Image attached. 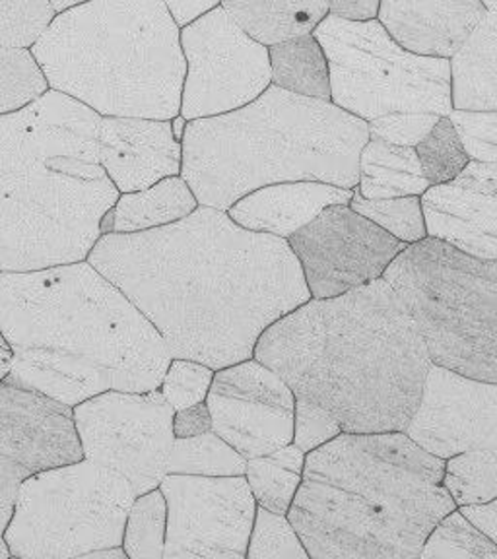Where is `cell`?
<instances>
[{"mask_svg": "<svg viewBox=\"0 0 497 559\" xmlns=\"http://www.w3.org/2000/svg\"><path fill=\"white\" fill-rule=\"evenodd\" d=\"M12 558V554H10L9 544L4 540V534H0V559H9Z\"/></svg>", "mask_w": 497, "mask_h": 559, "instance_id": "c3c4849f", "label": "cell"}, {"mask_svg": "<svg viewBox=\"0 0 497 559\" xmlns=\"http://www.w3.org/2000/svg\"><path fill=\"white\" fill-rule=\"evenodd\" d=\"M488 9H492V7H497V0H482Z\"/></svg>", "mask_w": 497, "mask_h": 559, "instance_id": "681fc988", "label": "cell"}, {"mask_svg": "<svg viewBox=\"0 0 497 559\" xmlns=\"http://www.w3.org/2000/svg\"><path fill=\"white\" fill-rule=\"evenodd\" d=\"M379 7L381 0H331L329 14L352 22H367L376 20Z\"/></svg>", "mask_w": 497, "mask_h": 559, "instance_id": "b9f144b4", "label": "cell"}, {"mask_svg": "<svg viewBox=\"0 0 497 559\" xmlns=\"http://www.w3.org/2000/svg\"><path fill=\"white\" fill-rule=\"evenodd\" d=\"M247 459L212 429L194 437H175L167 474L245 476Z\"/></svg>", "mask_w": 497, "mask_h": 559, "instance_id": "83f0119b", "label": "cell"}, {"mask_svg": "<svg viewBox=\"0 0 497 559\" xmlns=\"http://www.w3.org/2000/svg\"><path fill=\"white\" fill-rule=\"evenodd\" d=\"M354 189L319 181H289L261 187L245 194L227 210L236 224L271 236L289 239L327 206L350 204Z\"/></svg>", "mask_w": 497, "mask_h": 559, "instance_id": "44dd1931", "label": "cell"}, {"mask_svg": "<svg viewBox=\"0 0 497 559\" xmlns=\"http://www.w3.org/2000/svg\"><path fill=\"white\" fill-rule=\"evenodd\" d=\"M55 16L49 0H0V45L29 49Z\"/></svg>", "mask_w": 497, "mask_h": 559, "instance_id": "d590c367", "label": "cell"}, {"mask_svg": "<svg viewBox=\"0 0 497 559\" xmlns=\"http://www.w3.org/2000/svg\"><path fill=\"white\" fill-rule=\"evenodd\" d=\"M174 121H175V124H174L175 136H181V139H184V132H185L184 127H187V121H185V119H184V117H181V115H179V117H175Z\"/></svg>", "mask_w": 497, "mask_h": 559, "instance_id": "7dc6e473", "label": "cell"}, {"mask_svg": "<svg viewBox=\"0 0 497 559\" xmlns=\"http://www.w3.org/2000/svg\"><path fill=\"white\" fill-rule=\"evenodd\" d=\"M253 358L296 399L331 412L342 433L406 431L434 366L411 309L384 278L311 297L262 332Z\"/></svg>", "mask_w": 497, "mask_h": 559, "instance_id": "7a4b0ae2", "label": "cell"}, {"mask_svg": "<svg viewBox=\"0 0 497 559\" xmlns=\"http://www.w3.org/2000/svg\"><path fill=\"white\" fill-rule=\"evenodd\" d=\"M99 121L51 87L0 115V272L87 261L121 197L99 164Z\"/></svg>", "mask_w": 497, "mask_h": 559, "instance_id": "277c9868", "label": "cell"}, {"mask_svg": "<svg viewBox=\"0 0 497 559\" xmlns=\"http://www.w3.org/2000/svg\"><path fill=\"white\" fill-rule=\"evenodd\" d=\"M164 559H245L257 501L245 476L167 474Z\"/></svg>", "mask_w": 497, "mask_h": 559, "instance_id": "4fadbf2b", "label": "cell"}, {"mask_svg": "<svg viewBox=\"0 0 497 559\" xmlns=\"http://www.w3.org/2000/svg\"><path fill=\"white\" fill-rule=\"evenodd\" d=\"M443 472L446 459L404 431L341 433L306 454L289 523L309 558H419L457 509Z\"/></svg>", "mask_w": 497, "mask_h": 559, "instance_id": "5b68a950", "label": "cell"}, {"mask_svg": "<svg viewBox=\"0 0 497 559\" xmlns=\"http://www.w3.org/2000/svg\"><path fill=\"white\" fill-rule=\"evenodd\" d=\"M350 209L383 227L391 236L406 245L418 243L428 237V227L424 218V209L419 197H399V199H366L358 187H354V197Z\"/></svg>", "mask_w": 497, "mask_h": 559, "instance_id": "d6a6232c", "label": "cell"}, {"mask_svg": "<svg viewBox=\"0 0 497 559\" xmlns=\"http://www.w3.org/2000/svg\"><path fill=\"white\" fill-rule=\"evenodd\" d=\"M269 55L272 84L292 94L331 102L329 61L313 34L272 45Z\"/></svg>", "mask_w": 497, "mask_h": 559, "instance_id": "d4e9b609", "label": "cell"}, {"mask_svg": "<svg viewBox=\"0 0 497 559\" xmlns=\"http://www.w3.org/2000/svg\"><path fill=\"white\" fill-rule=\"evenodd\" d=\"M127 559V551L122 546L117 548H105V550L92 551L84 559Z\"/></svg>", "mask_w": 497, "mask_h": 559, "instance_id": "f6af8a7d", "label": "cell"}, {"mask_svg": "<svg viewBox=\"0 0 497 559\" xmlns=\"http://www.w3.org/2000/svg\"><path fill=\"white\" fill-rule=\"evenodd\" d=\"M212 431V416H210L206 401L199 402L194 406L175 412V437H194Z\"/></svg>", "mask_w": 497, "mask_h": 559, "instance_id": "ab89813d", "label": "cell"}, {"mask_svg": "<svg viewBox=\"0 0 497 559\" xmlns=\"http://www.w3.org/2000/svg\"><path fill=\"white\" fill-rule=\"evenodd\" d=\"M306 453L289 443L279 451L247 461L245 478L253 491L257 506L279 515H288L292 501L304 480Z\"/></svg>", "mask_w": 497, "mask_h": 559, "instance_id": "4316f807", "label": "cell"}, {"mask_svg": "<svg viewBox=\"0 0 497 559\" xmlns=\"http://www.w3.org/2000/svg\"><path fill=\"white\" fill-rule=\"evenodd\" d=\"M341 433L342 426L331 412L307 399H296L294 445L299 447L306 454L311 453L317 447L329 443Z\"/></svg>", "mask_w": 497, "mask_h": 559, "instance_id": "f35d334b", "label": "cell"}, {"mask_svg": "<svg viewBox=\"0 0 497 559\" xmlns=\"http://www.w3.org/2000/svg\"><path fill=\"white\" fill-rule=\"evenodd\" d=\"M174 416L159 389L105 391L74 406L84 459L121 472L137 498L159 488L167 476Z\"/></svg>", "mask_w": 497, "mask_h": 559, "instance_id": "8fae6325", "label": "cell"}, {"mask_svg": "<svg viewBox=\"0 0 497 559\" xmlns=\"http://www.w3.org/2000/svg\"><path fill=\"white\" fill-rule=\"evenodd\" d=\"M86 2H90V0H49V4L57 14H62V12L80 7V4H86Z\"/></svg>", "mask_w": 497, "mask_h": 559, "instance_id": "bcb514c9", "label": "cell"}, {"mask_svg": "<svg viewBox=\"0 0 497 559\" xmlns=\"http://www.w3.org/2000/svg\"><path fill=\"white\" fill-rule=\"evenodd\" d=\"M247 558L307 559L309 554L294 524L289 523L288 515H279L264 507H257Z\"/></svg>", "mask_w": 497, "mask_h": 559, "instance_id": "e575fe53", "label": "cell"}, {"mask_svg": "<svg viewBox=\"0 0 497 559\" xmlns=\"http://www.w3.org/2000/svg\"><path fill=\"white\" fill-rule=\"evenodd\" d=\"M447 117L453 122L471 159L484 162V164H497V109L494 111L453 109Z\"/></svg>", "mask_w": 497, "mask_h": 559, "instance_id": "74e56055", "label": "cell"}, {"mask_svg": "<svg viewBox=\"0 0 497 559\" xmlns=\"http://www.w3.org/2000/svg\"><path fill=\"white\" fill-rule=\"evenodd\" d=\"M463 511V515L476 524L482 533L488 534L492 542L497 546V498L489 503L482 506H464L459 507Z\"/></svg>", "mask_w": 497, "mask_h": 559, "instance_id": "7bdbcfd3", "label": "cell"}, {"mask_svg": "<svg viewBox=\"0 0 497 559\" xmlns=\"http://www.w3.org/2000/svg\"><path fill=\"white\" fill-rule=\"evenodd\" d=\"M222 7L245 34L264 47L313 34L317 27L296 0H222Z\"/></svg>", "mask_w": 497, "mask_h": 559, "instance_id": "484cf974", "label": "cell"}, {"mask_svg": "<svg viewBox=\"0 0 497 559\" xmlns=\"http://www.w3.org/2000/svg\"><path fill=\"white\" fill-rule=\"evenodd\" d=\"M419 201L428 237L497 261V164L471 159L453 181L429 187Z\"/></svg>", "mask_w": 497, "mask_h": 559, "instance_id": "ac0fdd59", "label": "cell"}, {"mask_svg": "<svg viewBox=\"0 0 497 559\" xmlns=\"http://www.w3.org/2000/svg\"><path fill=\"white\" fill-rule=\"evenodd\" d=\"M47 90L49 82L32 49L0 45V115L26 107Z\"/></svg>", "mask_w": 497, "mask_h": 559, "instance_id": "1f68e13d", "label": "cell"}, {"mask_svg": "<svg viewBox=\"0 0 497 559\" xmlns=\"http://www.w3.org/2000/svg\"><path fill=\"white\" fill-rule=\"evenodd\" d=\"M51 90L102 117L181 115V27L164 0H90L52 17L32 47Z\"/></svg>", "mask_w": 497, "mask_h": 559, "instance_id": "52a82bcc", "label": "cell"}, {"mask_svg": "<svg viewBox=\"0 0 497 559\" xmlns=\"http://www.w3.org/2000/svg\"><path fill=\"white\" fill-rule=\"evenodd\" d=\"M82 459L72 406L9 381L0 383V534L27 478Z\"/></svg>", "mask_w": 497, "mask_h": 559, "instance_id": "5bb4252c", "label": "cell"}, {"mask_svg": "<svg viewBox=\"0 0 497 559\" xmlns=\"http://www.w3.org/2000/svg\"><path fill=\"white\" fill-rule=\"evenodd\" d=\"M137 498L121 472L82 459L27 478L4 531L12 558H86L122 546Z\"/></svg>", "mask_w": 497, "mask_h": 559, "instance_id": "30bf717a", "label": "cell"}, {"mask_svg": "<svg viewBox=\"0 0 497 559\" xmlns=\"http://www.w3.org/2000/svg\"><path fill=\"white\" fill-rule=\"evenodd\" d=\"M214 369L194 359L171 358L159 391L175 412L206 401Z\"/></svg>", "mask_w": 497, "mask_h": 559, "instance_id": "8d00e7d4", "label": "cell"}, {"mask_svg": "<svg viewBox=\"0 0 497 559\" xmlns=\"http://www.w3.org/2000/svg\"><path fill=\"white\" fill-rule=\"evenodd\" d=\"M4 381L76 406L105 391L159 389L171 354L156 326L87 261L0 272Z\"/></svg>", "mask_w": 497, "mask_h": 559, "instance_id": "3957f363", "label": "cell"}, {"mask_svg": "<svg viewBox=\"0 0 497 559\" xmlns=\"http://www.w3.org/2000/svg\"><path fill=\"white\" fill-rule=\"evenodd\" d=\"M181 117H216L251 104L272 84L269 47L255 41L220 4L181 29Z\"/></svg>", "mask_w": 497, "mask_h": 559, "instance_id": "7c38bea8", "label": "cell"}, {"mask_svg": "<svg viewBox=\"0 0 497 559\" xmlns=\"http://www.w3.org/2000/svg\"><path fill=\"white\" fill-rule=\"evenodd\" d=\"M97 156L121 194L181 175L184 166V146L171 121L142 117H102Z\"/></svg>", "mask_w": 497, "mask_h": 559, "instance_id": "d6986e66", "label": "cell"}, {"mask_svg": "<svg viewBox=\"0 0 497 559\" xmlns=\"http://www.w3.org/2000/svg\"><path fill=\"white\" fill-rule=\"evenodd\" d=\"M358 191L366 199L422 197L429 183L416 148L369 136L359 154Z\"/></svg>", "mask_w": 497, "mask_h": 559, "instance_id": "603a6c76", "label": "cell"}, {"mask_svg": "<svg viewBox=\"0 0 497 559\" xmlns=\"http://www.w3.org/2000/svg\"><path fill=\"white\" fill-rule=\"evenodd\" d=\"M411 309L436 366L497 383V261L426 237L384 271Z\"/></svg>", "mask_w": 497, "mask_h": 559, "instance_id": "9c48e42d", "label": "cell"}, {"mask_svg": "<svg viewBox=\"0 0 497 559\" xmlns=\"http://www.w3.org/2000/svg\"><path fill=\"white\" fill-rule=\"evenodd\" d=\"M449 61L454 109H497V7L488 9L486 17Z\"/></svg>", "mask_w": 497, "mask_h": 559, "instance_id": "7402d4cb", "label": "cell"}, {"mask_svg": "<svg viewBox=\"0 0 497 559\" xmlns=\"http://www.w3.org/2000/svg\"><path fill=\"white\" fill-rule=\"evenodd\" d=\"M367 140L364 119L271 84L236 111L187 122L181 177L199 204L224 212L267 185L319 181L354 189Z\"/></svg>", "mask_w": 497, "mask_h": 559, "instance_id": "8992f818", "label": "cell"}, {"mask_svg": "<svg viewBox=\"0 0 497 559\" xmlns=\"http://www.w3.org/2000/svg\"><path fill=\"white\" fill-rule=\"evenodd\" d=\"M315 299L342 296L383 278L409 245L371 219L332 204L288 239Z\"/></svg>", "mask_w": 497, "mask_h": 559, "instance_id": "9a60e30c", "label": "cell"}, {"mask_svg": "<svg viewBox=\"0 0 497 559\" xmlns=\"http://www.w3.org/2000/svg\"><path fill=\"white\" fill-rule=\"evenodd\" d=\"M443 486L457 507L482 506L497 498V454L466 451L446 461Z\"/></svg>", "mask_w": 497, "mask_h": 559, "instance_id": "f546056e", "label": "cell"}, {"mask_svg": "<svg viewBox=\"0 0 497 559\" xmlns=\"http://www.w3.org/2000/svg\"><path fill=\"white\" fill-rule=\"evenodd\" d=\"M429 187L449 183L469 166L463 140L449 117H441L428 136L414 146Z\"/></svg>", "mask_w": 497, "mask_h": 559, "instance_id": "836d02e7", "label": "cell"}, {"mask_svg": "<svg viewBox=\"0 0 497 559\" xmlns=\"http://www.w3.org/2000/svg\"><path fill=\"white\" fill-rule=\"evenodd\" d=\"M164 2L175 24L181 29L222 4V0H164Z\"/></svg>", "mask_w": 497, "mask_h": 559, "instance_id": "60d3db41", "label": "cell"}, {"mask_svg": "<svg viewBox=\"0 0 497 559\" xmlns=\"http://www.w3.org/2000/svg\"><path fill=\"white\" fill-rule=\"evenodd\" d=\"M331 70V102L364 119L369 136L416 146L453 111L451 61L397 44L379 20L329 16L313 29Z\"/></svg>", "mask_w": 497, "mask_h": 559, "instance_id": "ba28073f", "label": "cell"}, {"mask_svg": "<svg viewBox=\"0 0 497 559\" xmlns=\"http://www.w3.org/2000/svg\"><path fill=\"white\" fill-rule=\"evenodd\" d=\"M199 201L181 175L166 177L144 191L122 192L109 210L111 234H137L187 218Z\"/></svg>", "mask_w": 497, "mask_h": 559, "instance_id": "cb8c5ba5", "label": "cell"}, {"mask_svg": "<svg viewBox=\"0 0 497 559\" xmlns=\"http://www.w3.org/2000/svg\"><path fill=\"white\" fill-rule=\"evenodd\" d=\"M404 433L446 461L466 451L497 454V383L434 364L418 411Z\"/></svg>", "mask_w": 497, "mask_h": 559, "instance_id": "e0dca14e", "label": "cell"}, {"mask_svg": "<svg viewBox=\"0 0 497 559\" xmlns=\"http://www.w3.org/2000/svg\"><path fill=\"white\" fill-rule=\"evenodd\" d=\"M419 559H497V546L457 507L429 533Z\"/></svg>", "mask_w": 497, "mask_h": 559, "instance_id": "4dcf8cb0", "label": "cell"}, {"mask_svg": "<svg viewBox=\"0 0 497 559\" xmlns=\"http://www.w3.org/2000/svg\"><path fill=\"white\" fill-rule=\"evenodd\" d=\"M87 262L139 307L171 358L214 371L253 358L272 323L311 299L288 239L202 206L137 234H104Z\"/></svg>", "mask_w": 497, "mask_h": 559, "instance_id": "6da1fadb", "label": "cell"}, {"mask_svg": "<svg viewBox=\"0 0 497 559\" xmlns=\"http://www.w3.org/2000/svg\"><path fill=\"white\" fill-rule=\"evenodd\" d=\"M206 404L212 429L247 461L294 443L296 396L288 383L259 359L218 369Z\"/></svg>", "mask_w": 497, "mask_h": 559, "instance_id": "2e32d148", "label": "cell"}, {"mask_svg": "<svg viewBox=\"0 0 497 559\" xmlns=\"http://www.w3.org/2000/svg\"><path fill=\"white\" fill-rule=\"evenodd\" d=\"M167 503L162 489H150L132 501L125 523L122 548L129 559H164Z\"/></svg>", "mask_w": 497, "mask_h": 559, "instance_id": "f1b7e54d", "label": "cell"}, {"mask_svg": "<svg viewBox=\"0 0 497 559\" xmlns=\"http://www.w3.org/2000/svg\"><path fill=\"white\" fill-rule=\"evenodd\" d=\"M10 361H12V352L0 332V383L4 381V377L9 376Z\"/></svg>", "mask_w": 497, "mask_h": 559, "instance_id": "ee69618b", "label": "cell"}, {"mask_svg": "<svg viewBox=\"0 0 497 559\" xmlns=\"http://www.w3.org/2000/svg\"><path fill=\"white\" fill-rule=\"evenodd\" d=\"M486 14L482 0H381L377 20L406 51L451 59Z\"/></svg>", "mask_w": 497, "mask_h": 559, "instance_id": "ffe728a7", "label": "cell"}]
</instances>
